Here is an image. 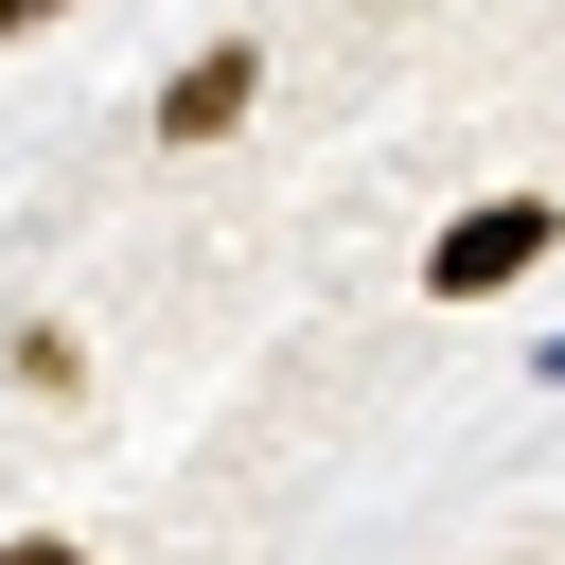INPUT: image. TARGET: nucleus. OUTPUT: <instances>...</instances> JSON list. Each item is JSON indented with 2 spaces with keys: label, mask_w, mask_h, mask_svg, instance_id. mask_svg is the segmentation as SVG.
Listing matches in <instances>:
<instances>
[{
  "label": "nucleus",
  "mask_w": 565,
  "mask_h": 565,
  "mask_svg": "<svg viewBox=\"0 0 565 565\" xmlns=\"http://www.w3.org/2000/svg\"><path fill=\"white\" fill-rule=\"evenodd\" d=\"M547 230H565L547 194H494V212H459V230H441V265H424V282H441V300H494V282H530V265H547Z\"/></svg>",
  "instance_id": "obj_1"
},
{
  "label": "nucleus",
  "mask_w": 565,
  "mask_h": 565,
  "mask_svg": "<svg viewBox=\"0 0 565 565\" xmlns=\"http://www.w3.org/2000/svg\"><path fill=\"white\" fill-rule=\"evenodd\" d=\"M0 565H88V547H71V530H18V547H0Z\"/></svg>",
  "instance_id": "obj_3"
},
{
  "label": "nucleus",
  "mask_w": 565,
  "mask_h": 565,
  "mask_svg": "<svg viewBox=\"0 0 565 565\" xmlns=\"http://www.w3.org/2000/svg\"><path fill=\"white\" fill-rule=\"evenodd\" d=\"M247 88H265V35H212V53L159 88V141H230V124H247Z\"/></svg>",
  "instance_id": "obj_2"
},
{
  "label": "nucleus",
  "mask_w": 565,
  "mask_h": 565,
  "mask_svg": "<svg viewBox=\"0 0 565 565\" xmlns=\"http://www.w3.org/2000/svg\"><path fill=\"white\" fill-rule=\"evenodd\" d=\"M35 18H53V0H0V35H35Z\"/></svg>",
  "instance_id": "obj_4"
}]
</instances>
